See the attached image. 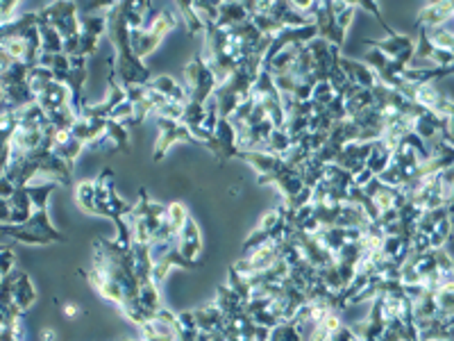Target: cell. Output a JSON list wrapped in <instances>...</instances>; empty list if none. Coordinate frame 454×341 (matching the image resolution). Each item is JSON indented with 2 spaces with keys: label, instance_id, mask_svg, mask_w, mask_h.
I'll use <instances>...</instances> for the list:
<instances>
[{
  "label": "cell",
  "instance_id": "6da1fadb",
  "mask_svg": "<svg viewBox=\"0 0 454 341\" xmlns=\"http://www.w3.org/2000/svg\"><path fill=\"white\" fill-rule=\"evenodd\" d=\"M175 248L180 250V255L189 259V262H195V257L200 255L202 250V237L200 230H198V223L189 216V221L184 225V230L180 232V237L175 241Z\"/></svg>",
  "mask_w": 454,
  "mask_h": 341
},
{
  "label": "cell",
  "instance_id": "7a4b0ae2",
  "mask_svg": "<svg viewBox=\"0 0 454 341\" xmlns=\"http://www.w3.org/2000/svg\"><path fill=\"white\" fill-rule=\"evenodd\" d=\"M450 16H454V3H427L418 12V26L420 30L436 28L443 21H448Z\"/></svg>",
  "mask_w": 454,
  "mask_h": 341
},
{
  "label": "cell",
  "instance_id": "3957f363",
  "mask_svg": "<svg viewBox=\"0 0 454 341\" xmlns=\"http://www.w3.org/2000/svg\"><path fill=\"white\" fill-rule=\"evenodd\" d=\"M76 205L85 214H98V200H96V182L85 180L76 186Z\"/></svg>",
  "mask_w": 454,
  "mask_h": 341
},
{
  "label": "cell",
  "instance_id": "277c9868",
  "mask_svg": "<svg viewBox=\"0 0 454 341\" xmlns=\"http://www.w3.org/2000/svg\"><path fill=\"white\" fill-rule=\"evenodd\" d=\"M189 221V209L186 205H182V202H171L168 209H166V227L171 232V237L177 241L180 232L184 230V225Z\"/></svg>",
  "mask_w": 454,
  "mask_h": 341
},
{
  "label": "cell",
  "instance_id": "5b68a950",
  "mask_svg": "<svg viewBox=\"0 0 454 341\" xmlns=\"http://www.w3.org/2000/svg\"><path fill=\"white\" fill-rule=\"evenodd\" d=\"M268 341H304V332L293 321H282L275 328H270Z\"/></svg>",
  "mask_w": 454,
  "mask_h": 341
},
{
  "label": "cell",
  "instance_id": "8992f818",
  "mask_svg": "<svg viewBox=\"0 0 454 341\" xmlns=\"http://www.w3.org/2000/svg\"><path fill=\"white\" fill-rule=\"evenodd\" d=\"M14 271H16V266H14L12 248H3V278H10Z\"/></svg>",
  "mask_w": 454,
  "mask_h": 341
},
{
  "label": "cell",
  "instance_id": "52a82bcc",
  "mask_svg": "<svg viewBox=\"0 0 454 341\" xmlns=\"http://www.w3.org/2000/svg\"><path fill=\"white\" fill-rule=\"evenodd\" d=\"M62 314L66 316V319H73V321L85 316V312H82V307L78 303H64L62 305Z\"/></svg>",
  "mask_w": 454,
  "mask_h": 341
},
{
  "label": "cell",
  "instance_id": "ba28073f",
  "mask_svg": "<svg viewBox=\"0 0 454 341\" xmlns=\"http://www.w3.org/2000/svg\"><path fill=\"white\" fill-rule=\"evenodd\" d=\"M329 341H357V335H354L352 328L343 326V328H338L332 337H329Z\"/></svg>",
  "mask_w": 454,
  "mask_h": 341
},
{
  "label": "cell",
  "instance_id": "9c48e42d",
  "mask_svg": "<svg viewBox=\"0 0 454 341\" xmlns=\"http://www.w3.org/2000/svg\"><path fill=\"white\" fill-rule=\"evenodd\" d=\"M39 339L41 341H57V332L53 330V328H41V332H39Z\"/></svg>",
  "mask_w": 454,
  "mask_h": 341
}]
</instances>
